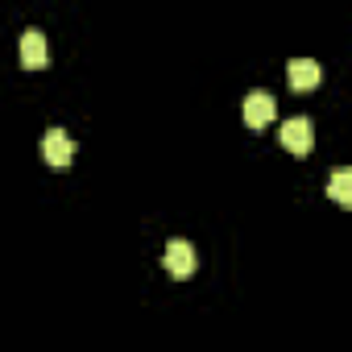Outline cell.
<instances>
[{
    "label": "cell",
    "mask_w": 352,
    "mask_h": 352,
    "mask_svg": "<svg viewBox=\"0 0 352 352\" xmlns=\"http://www.w3.org/2000/svg\"><path fill=\"white\" fill-rule=\"evenodd\" d=\"M282 145L294 153V157H307L311 153V145H315V124L307 120V116H290L286 124H282Z\"/></svg>",
    "instance_id": "obj_1"
},
{
    "label": "cell",
    "mask_w": 352,
    "mask_h": 352,
    "mask_svg": "<svg viewBox=\"0 0 352 352\" xmlns=\"http://www.w3.org/2000/svg\"><path fill=\"white\" fill-rule=\"evenodd\" d=\"M42 157H46V166H54V170H71L75 141H71L63 129H46V137H42Z\"/></svg>",
    "instance_id": "obj_2"
},
{
    "label": "cell",
    "mask_w": 352,
    "mask_h": 352,
    "mask_svg": "<svg viewBox=\"0 0 352 352\" xmlns=\"http://www.w3.org/2000/svg\"><path fill=\"white\" fill-rule=\"evenodd\" d=\"M162 265L170 270V278H179V282L191 278V274H195V249H191V241H170Z\"/></svg>",
    "instance_id": "obj_3"
},
{
    "label": "cell",
    "mask_w": 352,
    "mask_h": 352,
    "mask_svg": "<svg viewBox=\"0 0 352 352\" xmlns=\"http://www.w3.org/2000/svg\"><path fill=\"white\" fill-rule=\"evenodd\" d=\"M274 116H278V100L270 91H249L245 96V124L249 129H265Z\"/></svg>",
    "instance_id": "obj_4"
},
{
    "label": "cell",
    "mask_w": 352,
    "mask_h": 352,
    "mask_svg": "<svg viewBox=\"0 0 352 352\" xmlns=\"http://www.w3.org/2000/svg\"><path fill=\"white\" fill-rule=\"evenodd\" d=\"M46 54H50L46 50V34L42 30H25L21 34V67L25 71H42L46 67Z\"/></svg>",
    "instance_id": "obj_5"
},
{
    "label": "cell",
    "mask_w": 352,
    "mask_h": 352,
    "mask_svg": "<svg viewBox=\"0 0 352 352\" xmlns=\"http://www.w3.org/2000/svg\"><path fill=\"white\" fill-rule=\"evenodd\" d=\"M286 71H290V87H294V91H311V87H319V79H323V67H319L315 58H294Z\"/></svg>",
    "instance_id": "obj_6"
},
{
    "label": "cell",
    "mask_w": 352,
    "mask_h": 352,
    "mask_svg": "<svg viewBox=\"0 0 352 352\" xmlns=\"http://www.w3.org/2000/svg\"><path fill=\"white\" fill-rule=\"evenodd\" d=\"M327 195H331L340 208H352V170H336V174H331Z\"/></svg>",
    "instance_id": "obj_7"
}]
</instances>
